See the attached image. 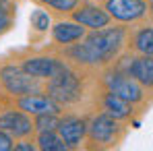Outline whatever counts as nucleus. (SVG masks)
<instances>
[{
  "instance_id": "f257e3e1",
  "label": "nucleus",
  "mask_w": 153,
  "mask_h": 151,
  "mask_svg": "<svg viewBox=\"0 0 153 151\" xmlns=\"http://www.w3.org/2000/svg\"><path fill=\"white\" fill-rule=\"evenodd\" d=\"M124 39H126V31L122 27L91 29V33L81 39V44H75L68 50V56L81 64L97 66L114 60L120 48L124 46Z\"/></svg>"
},
{
  "instance_id": "f03ea898",
  "label": "nucleus",
  "mask_w": 153,
  "mask_h": 151,
  "mask_svg": "<svg viewBox=\"0 0 153 151\" xmlns=\"http://www.w3.org/2000/svg\"><path fill=\"white\" fill-rule=\"evenodd\" d=\"M0 81L4 89L17 97L21 95H31V93H42V79L29 75L23 66L6 64L0 71Z\"/></svg>"
},
{
  "instance_id": "7ed1b4c3",
  "label": "nucleus",
  "mask_w": 153,
  "mask_h": 151,
  "mask_svg": "<svg viewBox=\"0 0 153 151\" xmlns=\"http://www.w3.org/2000/svg\"><path fill=\"white\" fill-rule=\"evenodd\" d=\"M48 95L54 97L60 106H68V103H76L83 95V85L76 73L64 68L62 73H58L56 77L48 79V87H46Z\"/></svg>"
},
{
  "instance_id": "20e7f679",
  "label": "nucleus",
  "mask_w": 153,
  "mask_h": 151,
  "mask_svg": "<svg viewBox=\"0 0 153 151\" xmlns=\"http://www.w3.org/2000/svg\"><path fill=\"white\" fill-rule=\"evenodd\" d=\"M103 83L110 91H114L116 95L124 97L130 103H139L145 97V91H143V85L130 75V73H124V71H112L103 77Z\"/></svg>"
},
{
  "instance_id": "39448f33",
  "label": "nucleus",
  "mask_w": 153,
  "mask_h": 151,
  "mask_svg": "<svg viewBox=\"0 0 153 151\" xmlns=\"http://www.w3.org/2000/svg\"><path fill=\"white\" fill-rule=\"evenodd\" d=\"M105 10L120 23H134L145 19L149 8L145 0H105Z\"/></svg>"
},
{
  "instance_id": "423d86ee",
  "label": "nucleus",
  "mask_w": 153,
  "mask_h": 151,
  "mask_svg": "<svg viewBox=\"0 0 153 151\" xmlns=\"http://www.w3.org/2000/svg\"><path fill=\"white\" fill-rule=\"evenodd\" d=\"M118 130L120 128L116 124V118H112L108 112L97 114L87 126V135L95 145H114L118 141Z\"/></svg>"
},
{
  "instance_id": "0eeeda50",
  "label": "nucleus",
  "mask_w": 153,
  "mask_h": 151,
  "mask_svg": "<svg viewBox=\"0 0 153 151\" xmlns=\"http://www.w3.org/2000/svg\"><path fill=\"white\" fill-rule=\"evenodd\" d=\"M21 66L25 68L29 75L37 77V79H52L58 73H62L64 68H68L62 60L52 58V56H31V58L23 60Z\"/></svg>"
},
{
  "instance_id": "6e6552de",
  "label": "nucleus",
  "mask_w": 153,
  "mask_h": 151,
  "mask_svg": "<svg viewBox=\"0 0 153 151\" xmlns=\"http://www.w3.org/2000/svg\"><path fill=\"white\" fill-rule=\"evenodd\" d=\"M0 128L10 132L13 137H29L35 128V122H31V118L27 116L23 110H8L4 114H0Z\"/></svg>"
},
{
  "instance_id": "1a4fd4ad",
  "label": "nucleus",
  "mask_w": 153,
  "mask_h": 151,
  "mask_svg": "<svg viewBox=\"0 0 153 151\" xmlns=\"http://www.w3.org/2000/svg\"><path fill=\"white\" fill-rule=\"evenodd\" d=\"M73 19L76 23L85 25L87 29H102L110 25V13L105 8H100L97 4H81L73 10Z\"/></svg>"
},
{
  "instance_id": "9d476101",
  "label": "nucleus",
  "mask_w": 153,
  "mask_h": 151,
  "mask_svg": "<svg viewBox=\"0 0 153 151\" xmlns=\"http://www.w3.org/2000/svg\"><path fill=\"white\" fill-rule=\"evenodd\" d=\"M19 110H23L27 114H60V103L50 97V95H42V93H31V95H21L19 97Z\"/></svg>"
},
{
  "instance_id": "9b49d317",
  "label": "nucleus",
  "mask_w": 153,
  "mask_h": 151,
  "mask_svg": "<svg viewBox=\"0 0 153 151\" xmlns=\"http://www.w3.org/2000/svg\"><path fill=\"white\" fill-rule=\"evenodd\" d=\"M87 126L89 124H87L83 118H79V116H64V118H60L56 130H58V135L64 139V143L73 149V147H79L81 141L85 139Z\"/></svg>"
},
{
  "instance_id": "f8f14e48",
  "label": "nucleus",
  "mask_w": 153,
  "mask_h": 151,
  "mask_svg": "<svg viewBox=\"0 0 153 151\" xmlns=\"http://www.w3.org/2000/svg\"><path fill=\"white\" fill-rule=\"evenodd\" d=\"M85 35H87V27L76 23V21H60L52 27V39L56 44H62V46L81 42Z\"/></svg>"
},
{
  "instance_id": "ddd939ff",
  "label": "nucleus",
  "mask_w": 153,
  "mask_h": 151,
  "mask_svg": "<svg viewBox=\"0 0 153 151\" xmlns=\"http://www.w3.org/2000/svg\"><path fill=\"white\" fill-rule=\"evenodd\" d=\"M143 87L153 89V54H141L139 58H130L128 71Z\"/></svg>"
},
{
  "instance_id": "4468645a",
  "label": "nucleus",
  "mask_w": 153,
  "mask_h": 151,
  "mask_svg": "<svg viewBox=\"0 0 153 151\" xmlns=\"http://www.w3.org/2000/svg\"><path fill=\"white\" fill-rule=\"evenodd\" d=\"M103 110L112 118H116V120H126L128 116L132 114V103L108 89V93L103 95Z\"/></svg>"
},
{
  "instance_id": "2eb2a0df",
  "label": "nucleus",
  "mask_w": 153,
  "mask_h": 151,
  "mask_svg": "<svg viewBox=\"0 0 153 151\" xmlns=\"http://www.w3.org/2000/svg\"><path fill=\"white\" fill-rule=\"evenodd\" d=\"M37 149L44 151H66L71 149L64 139L58 135V130H39L37 135Z\"/></svg>"
},
{
  "instance_id": "dca6fc26",
  "label": "nucleus",
  "mask_w": 153,
  "mask_h": 151,
  "mask_svg": "<svg viewBox=\"0 0 153 151\" xmlns=\"http://www.w3.org/2000/svg\"><path fill=\"white\" fill-rule=\"evenodd\" d=\"M134 50L139 54H153V27H143L134 35Z\"/></svg>"
},
{
  "instance_id": "f3484780",
  "label": "nucleus",
  "mask_w": 153,
  "mask_h": 151,
  "mask_svg": "<svg viewBox=\"0 0 153 151\" xmlns=\"http://www.w3.org/2000/svg\"><path fill=\"white\" fill-rule=\"evenodd\" d=\"M13 25V2L10 0H0V35L8 31Z\"/></svg>"
},
{
  "instance_id": "a211bd4d",
  "label": "nucleus",
  "mask_w": 153,
  "mask_h": 151,
  "mask_svg": "<svg viewBox=\"0 0 153 151\" xmlns=\"http://www.w3.org/2000/svg\"><path fill=\"white\" fill-rule=\"evenodd\" d=\"M29 23H31V27H33L35 31H48V27H50V15H48L44 8H35V10L31 13Z\"/></svg>"
},
{
  "instance_id": "6ab92c4d",
  "label": "nucleus",
  "mask_w": 153,
  "mask_h": 151,
  "mask_svg": "<svg viewBox=\"0 0 153 151\" xmlns=\"http://www.w3.org/2000/svg\"><path fill=\"white\" fill-rule=\"evenodd\" d=\"M60 114H37L35 116V128L37 130H56L58 128V118Z\"/></svg>"
},
{
  "instance_id": "aec40b11",
  "label": "nucleus",
  "mask_w": 153,
  "mask_h": 151,
  "mask_svg": "<svg viewBox=\"0 0 153 151\" xmlns=\"http://www.w3.org/2000/svg\"><path fill=\"white\" fill-rule=\"evenodd\" d=\"M39 2L58 10V13H73L79 6V0H39Z\"/></svg>"
},
{
  "instance_id": "412c9836",
  "label": "nucleus",
  "mask_w": 153,
  "mask_h": 151,
  "mask_svg": "<svg viewBox=\"0 0 153 151\" xmlns=\"http://www.w3.org/2000/svg\"><path fill=\"white\" fill-rule=\"evenodd\" d=\"M10 149H15V143H13V135L0 128V151H10Z\"/></svg>"
},
{
  "instance_id": "4be33fe9",
  "label": "nucleus",
  "mask_w": 153,
  "mask_h": 151,
  "mask_svg": "<svg viewBox=\"0 0 153 151\" xmlns=\"http://www.w3.org/2000/svg\"><path fill=\"white\" fill-rule=\"evenodd\" d=\"M37 145L29 143V141H21V143H15V151H33Z\"/></svg>"
},
{
  "instance_id": "5701e85b",
  "label": "nucleus",
  "mask_w": 153,
  "mask_h": 151,
  "mask_svg": "<svg viewBox=\"0 0 153 151\" xmlns=\"http://www.w3.org/2000/svg\"><path fill=\"white\" fill-rule=\"evenodd\" d=\"M87 2H100V0H87Z\"/></svg>"
},
{
  "instance_id": "b1692460",
  "label": "nucleus",
  "mask_w": 153,
  "mask_h": 151,
  "mask_svg": "<svg viewBox=\"0 0 153 151\" xmlns=\"http://www.w3.org/2000/svg\"><path fill=\"white\" fill-rule=\"evenodd\" d=\"M149 10H151V13H153V2H151V8H149Z\"/></svg>"
}]
</instances>
